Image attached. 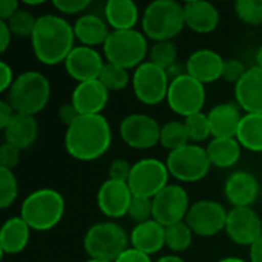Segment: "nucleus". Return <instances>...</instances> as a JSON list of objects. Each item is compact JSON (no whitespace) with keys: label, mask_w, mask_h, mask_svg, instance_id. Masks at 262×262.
I'll return each instance as SVG.
<instances>
[{"label":"nucleus","mask_w":262,"mask_h":262,"mask_svg":"<svg viewBox=\"0 0 262 262\" xmlns=\"http://www.w3.org/2000/svg\"><path fill=\"white\" fill-rule=\"evenodd\" d=\"M20 155H21V150L18 147L3 141L0 146V167L14 170L20 163Z\"/></svg>","instance_id":"obj_42"},{"label":"nucleus","mask_w":262,"mask_h":262,"mask_svg":"<svg viewBox=\"0 0 262 262\" xmlns=\"http://www.w3.org/2000/svg\"><path fill=\"white\" fill-rule=\"evenodd\" d=\"M224 232L233 244L250 247L262 236L261 216L252 207H232Z\"/></svg>","instance_id":"obj_15"},{"label":"nucleus","mask_w":262,"mask_h":262,"mask_svg":"<svg viewBox=\"0 0 262 262\" xmlns=\"http://www.w3.org/2000/svg\"><path fill=\"white\" fill-rule=\"evenodd\" d=\"M18 9L20 3L17 0H0V20L8 21Z\"/></svg>","instance_id":"obj_47"},{"label":"nucleus","mask_w":262,"mask_h":262,"mask_svg":"<svg viewBox=\"0 0 262 262\" xmlns=\"http://www.w3.org/2000/svg\"><path fill=\"white\" fill-rule=\"evenodd\" d=\"M261 195L258 178L247 170H236L224 183V196L232 207H252Z\"/></svg>","instance_id":"obj_18"},{"label":"nucleus","mask_w":262,"mask_h":262,"mask_svg":"<svg viewBox=\"0 0 262 262\" xmlns=\"http://www.w3.org/2000/svg\"><path fill=\"white\" fill-rule=\"evenodd\" d=\"M57 117L60 120V123H63L66 127H69L78 117L80 114L77 112V109L72 106V103H66V104H61L57 111Z\"/></svg>","instance_id":"obj_45"},{"label":"nucleus","mask_w":262,"mask_h":262,"mask_svg":"<svg viewBox=\"0 0 262 262\" xmlns=\"http://www.w3.org/2000/svg\"><path fill=\"white\" fill-rule=\"evenodd\" d=\"M166 101L172 112L183 118L200 114L206 104V86L184 74L170 81Z\"/></svg>","instance_id":"obj_11"},{"label":"nucleus","mask_w":262,"mask_h":262,"mask_svg":"<svg viewBox=\"0 0 262 262\" xmlns=\"http://www.w3.org/2000/svg\"><path fill=\"white\" fill-rule=\"evenodd\" d=\"M18 181L12 170L0 167V209L6 210L18 198Z\"/></svg>","instance_id":"obj_37"},{"label":"nucleus","mask_w":262,"mask_h":262,"mask_svg":"<svg viewBox=\"0 0 262 262\" xmlns=\"http://www.w3.org/2000/svg\"><path fill=\"white\" fill-rule=\"evenodd\" d=\"M130 170H132V164L124 160V158H115L107 169V178L109 180H115V181H123L127 183L129 177H130Z\"/></svg>","instance_id":"obj_43"},{"label":"nucleus","mask_w":262,"mask_h":262,"mask_svg":"<svg viewBox=\"0 0 262 262\" xmlns=\"http://www.w3.org/2000/svg\"><path fill=\"white\" fill-rule=\"evenodd\" d=\"M189 134L186 129L184 121L180 120H170L161 124V134H160V144L169 150L173 152L186 144H189Z\"/></svg>","instance_id":"obj_31"},{"label":"nucleus","mask_w":262,"mask_h":262,"mask_svg":"<svg viewBox=\"0 0 262 262\" xmlns=\"http://www.w3.org/2000/svg\"><path fill=\"white\" fill-rule=\"evenodd\" d=\"M98 80L109 92H120V91H124L129 84H132V75L129 74L127 69L107 63V61Z\"/></svg>","instance_id":"obj_33"},{"label":"nucleus","mask_w":262,"mask_h":262,"mask_svg":"<svg viewBox=\"0 0 262 262\" xmlns=\"http://www.w3.org/2000/svg\"><path fill=\"white\" fill-rule=\"evenodd\" d=\"M51 81L38 71H25L18 74L6 92V100L17 114L35 117L49 103Z\"/></svg>","instance_id":"obj_5"},{"label":"nucleus","mask_w":262,"mask_h":262,"mask_svg":"<svg viewBox=\"0 0 262 262\" xmlns=\"http://www.w3.org/2000/svg\"><path fill=\"white\" fill-rule=\"evenodd\" d=\"M37 18L31 9L28 8H20L6 23L12 32V35L15 37H29L32 35L34 32V28H35V23H37Z\"/></svg>","instance_id":"obj_36"},{"label":"nucleus","mask_w":262,"mask_h":262,"mask_svg":"<svg viewBox=\"0 0 262 262\" xmlns=\"http://www.w3.org/2000/svg\"><path fill=\"white\" fill-rule=\"evenodd\" d=\"M130 247L152 256L166 247V227L157 223L155 220H149L141 224H135L129 233Z\"/></svg>","instance_id":"obj_25"},{"label":"nucleus","mask_w":262,"mask_h":262,"mask_svg":"<svg viewBox=\"0 0 262 262\" xmlns=\"http://www.w3.org/2000/svg\"><path fill=\"white\" fill-rule=\"evenodd\" d=\"M224 63L226 60L220 52L209 48H203L193 51L187 57L184 66H186V72L190 77H193L195 80H198L206 86L223 78Z\"/></svg>","instance_id":"obj_19"},{"label":"nucleus","mask_w":262,"mask_h":262,"mask_svg":"<svg viewBox=\"0 0 262 262\" xmlns=\"http://www.w3.org/2000/svg\"><path fill=\"white\" fill-rule=\"evenodd\" d=\"M72 26H74L75 40L81 46H88V48L103 46L111 34V28L106 23L104 17L95 12L81 14L80 17H77Z\"/></svg>","instance_id":"obj_24"},{"label":"nucleus","mask_w":262,"mask_h":262,"mask_svg":"<svg viewBox=\"0 0 262 262\" xmlns=\"http://www.w3.org/2000/svg\"><path fill=\"white\" fill-rule=\"evenodd\" d=\"M235 14L249 26H261L262 0H238L235 3Z\"/></svg>","instance_id":"obj_38"},{"label":"nucleus","mask_w":262,"mask_h":262,"mask_svg":"<svg viewBox=\"0 0 262 262\" xmlns=\"http://www.w3.org/2000/svg\"><path fill=\"white\" fill-rule=\"evenodd\" d=\"M129 247V233L115 221L92 224L83 238V249L92 259L114 262Z\"/></svg>","instance_id":"obj_7"},{"label":"nucleus","mask_w":262,"mask_h":262,"mask_svg":"<svg viewBox=\"0 0 262 262\" xmlns=\"http://www.w3.org/2000/svg\"><path fill=\"white\" fill-rule=\"evenodd\" d=\"M170 173L166 163L158 158H143L132 164L127 186L134 196L154 200L169 183Z\"/></svg>","instance_id":"obj_9"},{"label":"nucleus","mask_w":262,"mask_h":262,"mask_svg":"<svg viewBox=\"0 0 262 262\" xmlns=\"http://www.w3.org/2000/svg\"><path fill=\"white\" fill-rule=\"evenodd\" d=\"M189 193L181 184H167L154 200V220L164 227L186 221L190 209Z\"/></svg>","instance_id":"obj_13"},{"label":"nucleus","mask_w":262,"mask_h":262,"mask_svg":"<svg viewBox=\"0 0 262 262\" xmlns=\"http://www.w3.org/2000/svg\"><path fill=\"white\" fill-rule=\"evenodd\" d=\"M256 66H259L262 69V45L258 48V51H256Z\"/></svg>","instance_id":"obj_54"},{"label":"nucleus","mask_w":262,"mask_h":262,"mask_svg":"<svg viewBox=\"0 0 262 262\" xmlns=\"http://www.w3.org/2000/svg\"><path fill=\"white\" fill-rule=\"evenodd\" d=\"M229 210L215 200H200L193 203L186 216V223L195 236L212 238L226 230Z\"/></svg>","instance_id":"obj_12"},{"label":"nucleus","mask_w":262,"mask_h":262,"mask_svg":"<svg viewBox=\"0 0 262 262\" xmlns=\"http://www.w3.org/2000/svg\"><path fill=\"white\" fill-rule=\"evenodd\" d=\"M109 91L100 80L78 83L71 95V103L80 115H101L109 103Z\"/></svg>","instance_id":"obj_20"},{"label":"nucleus","mask_w":262,"mask_h":262,"mask_svg":"<svg viewBox=\"0 0 262 262\" xmlns=\"http://www.w3.org/2000/svg\"><path fill=\"white\" fill-rule=\"evenodd\" d=\"M206 150L212 167L230 169L239 161L243 147L236 138H210Z\"/></svg>","instance_id":"obj_29"},{"label":"nucleus","mask_w":262,"mask_h":262,"mask_svg":"<svg viewBox=\"0 0 262 262\" xmlns=\"http://www.w3.org/2000/svg\"><path fill=\"white\" fill-rule=\"evenodd\" d=\"M155 262H184V259L180 256V255H166V256H161L160 259H157Z\"/></svg>","instance_id":"obj_51"},{"label":"nucleus","mask_w":262,"mask_h":262,"mask_svg":"<svg viewBox=\"0 0 262 262\" xmlns=\"http://www.w3.org/2000/svg\"><path fill=\"white\" fill-rule=\"evenodd\" d=\"M3 130L5 141L18 147L21 152L31 149L38 138V123L35 117L17 114L11 118Z\"/></svg>","instance_id":"obj_26"},{"label":"nucleus","mask_w":262,"mask_h":262,"mask_svg":"<svg viewBox=\"0 0 262 262\" xmlns=\"http://www.w3.org/2000/svg\"><path fill=\"white\" fill-rule=\"evenodd\" d=\"M218 262H247V261H246V259H243V258H238V256H227V258L220 259Z\"/></svg>","instance_id":"obj_52"},{"label":"nucleus","mask_w":262,"mask_h":262,"mask_svg":"<svg viewBox=\"0 0 262 262\" xmlns=\"http://www.w3.org/2000/svg\"><path fill=\"white\" fill-rule=\"evenodd\" d=\"M66 210L63 195L49 187L31 192L20 206V216L35 232H49L57 227Z\"/></svg>","instance_id":"obj_3"},{"label":"nucleus","mask_w":262,"mask_h":262,"mask_svg":"<svg viewBox=\"0 0 262 262\" xmlns=\"http://www.w3.org/2000/svg\"><path fill=\"white\" fill-rule=\"evenodd\" d=\"M132 198H134V195L129 189L127 183L107 178L98 187L97 206L106 218L120 220L123 216H127Z\"/></svg>","instance_id":"obj_17"},{"label":"nucleus","mask_w":262,"mask_h":262,"mask_svg":"<svg viewBox=\"0 0 262 262\" xmlns=\"http://www.w3.org/2000/svg\"><path fill=\"white\" fill-rule=\"evenodd\" d=\"M235 103L246 114H262V69L252 66L235 86Z\"/></svg>","instance_id":"obj_21"},{"label":"nucleus","mask_w":262,"mask_h":262,"mask_svg":"<svg viewBox=\"0 0 262 262\" xmlns=\"http://www.w3.org/2000/svg\"><path fill=\"white\" fill-rule=\"evenodd\" d=\"M45 3H46L45 0H37V2H29V0H25V2H23L25 8H28V6H40V5H45Z\"/></svg>","instance_id":"obj_53"},{"label":"nucleus","mask_w":262,"mask_h":262,"mask_svg":"<svg viewBox=\"0 0 262 262\" xmlns=\"http://www.w3.org/2000/svg\"><path fill=\"white\" fill-rule=\"evenodd\" d=\"M149 49L147 37L143 31H111L106 43L103 45V55L107 63L127 71H135L149 57Z\"/></svg>","instance_id":"obj_6"},{"label":"nucleus","mask_w":262,"mask_h":262,"mask_svg":"<svg viewBox=\"0 0 262 262\" xmlns=\"http://www.w3.org/2000/svg\"><path fill=\"white\" fill-rule=\"evenodd\" d=\"M243 117L241 107L236 103H220L213 106L207 114L212 138H236Z\"/></svg>","instance_id":"obj_23"},{"label":"nucleus","mask_w":262,"mask_h":262,"mask_svg":"<svg viewBox=\"0 0 262 262\" xmlns=\"http://www.w3.org/2000/svg\"><path fill=\"white\" fill-rule=\"evenodd\" d=\"M147 60L163 69H169L178 61V46L173 40L157 41L150 46Z\"/></svg>","instance_id":"obj_34"},{"label":"nucleus","mask_w":262,"mask_h":262,"mask_svg":"<svg viewBox=\"0 0 262 262\" xmlns=\"http://www.w3.org/2000/svg\"><path fill=\"white\" fill-rule=\"evenodd\" d=\"M29 40L35 58L46 66L64 63L75 48L74 26L58 14L38 15Z\"/></svg>","instance_id":"obj_2"},{"label":"nucleus","mask_w":262,"mask_h":262,"mask_svg":"<svg viewBox=\"0 0 262 262\" xmlns=\"http://www.w3.org/2000/svg\"><path fill=\"white\" fill-rule=\"evenodd\" d=\"M114 262H154L152 261V258L149 256V255H146V253H143V252H140V250H137V249H134V247H129V249H126L117 259Z\"/></svg>","instance_id":"obj_46"},{"label":"nucleus","mask_w":262,"mask_h":262,"mask_svg":"<svg viewBox=\"0 0 262 262\" xmlns=\"http://www.w3.org/2000/svg\"><path fill=\"white\" fill-rule=\"evenodd\" d=\"M169 75L166 69L146 60L132 74V91L135 98L146 106H157L167 98Z\"/></svg>","instance_id":"obj_10"},{"label":"nucleus","mask_w":262,"mask_h":262,"mask_svg":"<svg viewBox=\"0 0 262 262\" xmlns=\"http://www.w3.org/2000/svg\"><path fill=\"white\" fill-rule=\"evenodd\" d=\"M184 124H186L190 143L201 144V143L207 141L209 138H212V130H210L207 114L200 112V114L190 115V117L184 118Z\"/></svg>","instance_id":"obj_35"},{"label":"nucleus","mask_w":262,"mask_h":262,"mask_svg":"<svg viewBox=\"0 0 262 262\" xmlns=\"http://www.w3.org/2000/svg\"><path fill=\"white\" fill-rule=\"evenodd\" d=\"M64 71L66 74L78 83L98 80L106 60L104 55L100 54L95 48L88 46H75L68 58L64 60Z\"/></svg>","instance_id":"obj_16"},{"label":"nucleus","mask_w":262,"mask_h":262,"mask_svg":"<svg viewBox=\"0 0 262 262\" xmlns=\"http://www.w3.org/2000/svg\"><path fill=\"white\" fill-rule=\"evenodd\" d=\"M249 262H262V236L249 247Z\"/></svg>","instance_id":"obj_50"},{"label":"nucleus","mask_w":262,"mask_h":262,"mask_svg":"<svg viewBox=\"0 0 262 262\" xmlns=\"http://www.w3.org/2000/svg\"><path fill=\"white\" fill-rule=\"evenodd\" d=\"M184 5V21L186 28L196 34H210L220 25L218 8L206 0H189Z\"/></svg>","instance_id":"obj_22"},{"label":"nucleus","mask_w":262,"mask_h":262,"mask_svg":"<svg viewBox=\"0 0 262 262\" xmlns=\"http://www.w3.org/2000/svg\"><path fill=\"white\" fill-rule=\"evenodd\" d=\"M121 140L132 149L149 150L160 144L161 126L147 114H129L118 127Z\"/></svg>","instance_id":"obj_14"},{"label":"nucleus","mask_w":262,"mask_h":262,"mask_svg":"<svg viewBox=\"0 0 262 262\" xmlns=\"http://www.w3.org/2000/svg\"><path fill=\"white\" fill-rule=\"evenodd\" d=\"M12 41V32L6 21L0 20V52H6Z\"/></svg>","instance_id":"obj_49"},{"label":"nucleus","mask_w":262,"mask_h":262,"mask_svg":"<svg viewBox=\"0 0 262 262\" xmlns=\"http://www.w3.org/2000/svg\"><path fill=\"white\" fill-rule=\"evenodd\" d=\"M112 144V129L101 115H80L64 134V149L69 157L81 163L100 160Z\"/></svg>","instance_id":"obj_1"},{"label":"nucleus","mask_w":262,"mask_h":262,"mask_svg":"<svg viewBox=\"0 0 262 262\" xmlns=\"http://www.w3.org/2000/svg\"><path fill=\"white\" fill-rule=\"evenodd\" d=\"M83 262H111V261H101V259H92V258H88L86 261Z\"/></svg>","instance_id":"obj_55"},{"label":"nucleus","mask_w":262,"mask_h":262,"mask_svg":"<svg viewBox=\"0 0 262 262\" xmlns=\"http://www.w3.org/2000/svg\"><path fill=\"white\" fill-rule=\"evenodd\" d=\"M103 17L111 31L135 29L140 17V9L132 0H107L103 6Z\"/></svg>","instance_id":"obj_27"},{"label":"nucleus","mask_w":262,"mask_h":262,"mask_svg":"<svg viewBox=\"0 0 262 262\" xmlns=\"http://www.w3.org/2000/svg\"><path fill=\"white\" fill-rule=\"evenodd\" d=\"M249 68H246V64L239 60V58H229L224 63V69H223V80L232 84H238L241 81V78L246 75Z\"/></svg>","instance_id":"obj_41"},{"label":"nucleus","mask_w":262,"mask_h":262,"mask_svg":"<svg viewBox=\"0 0 262 262\" xmlns=\"http://www.w3.org/2000/svg\"><path fill=\"white\" fill-rule=\"evenodd\" d=\"M166 166L170 177L180 183H198L204 180L212 169L206 146L193 143L169 152Z\"/></svg>","instance_id":"obj_8"},{"label":"nucleus","mask_w":262,"mask_h":262,"mask_svg":"<svg viewBox=\"0 0 262 262\" xmlns=\"http://www.w3.org/2000/svg\"><path fill=\"white\" fill-rule=\"evenodd\" d=\"M15 80L12 68L5 61L0 60V92H8Z\"/></svg>","instance_id":"obj_44"},{"label":"nucleus","mask_w":262,"mask_h":262,"mask_svg":"<svg viewBox=\"0 0 262 262\" xmlns=\"http://www.w3.org/2000/svg\"><path fill=\"white\" fill-rule=\"evenodd\" d=\"M184 26V5L177 0H155L141 14V31L154 43L173 40Z\"/></svg>","instance_id":"obj_4"},{"label":"nucleus","mask_w":262,"mask_h":262,"mask_svg":"<svg viewBox=\"0 0 262 262\" xmlns=\"http://www.w3.org/2000/svg\"><path fill=\"white\" fill-rule=\"evenodd\" d=\"M31 239V227L23 221L20 215L8 218L0 232V249L3 255L21 253Z\"/></svg>","instance_id":"obj_28"},{"label":"nucleus","mask_w":262,"mask_h":262,"mask_svg":"<svg viewBox=\"0 0 262 262\" xmlns=\"http://www.w3.org/2000/svg\"><path fill=\"white\" fill-rule=\"evenodd\" d=\"M193 232L187 226L186 221L166 227V247L173 253H183L190 249L193 243Z\"/></svg>","instance_id":"obj_32"},{"label":"nucleus","mask_w":262,"mask_h":262,"mask_svg":"<svg viewBox=\"0 0 262 262\" xmlns=\"http://www.w3.org/2000/svg\"><path fill=\"white\" fill-rule=\"evenodd\" d=\"M14 115H15L14 107L11 106V103H9L6 98H3V100L0 101V129H5L6 124L11 121V118H12Z\"/></svg>","instance_id":"obj_48"},{"label":"nucleus","mask_w":262,"mask_h":262,"mask_svg":"<svg viewBox=\"0 0 262 262\" xmlns=\"http://www.w3.org/2000/svg\"><path fill=\"white\" fill-rule=\"evenodd\" d=\"M52 6L64 15H81L91 6V0H54Z\"/></svg>","instance_id":"obj_40"},{"label":"nucleus","mask_w":262,"mask_h":262,"mask_svg":"<svg viewBox=\"0 0 262 262\" xmlns=\"http://www.w3.org/2000/svg\"><path fill=\"white\" fill-rule=\"evenodd\" d=\"M236 140L243 149L262 154V114H244Z\"/></svg>","instance_id":"obj_30"},{"label":"nucleus","mask_w":262,"mask_h":262,"mask_svg":"<svg viewBox=\"0 0 262 262\" xmlns=\"http://www.w3.org/2000/svg\"><path fill=\"white\" fill-rule=\"evenodd\" d=\"M127 218L134 221L135 224L146 223L149 220H154V207H152V200L149 198H141V196H134L132 203L129 206Z\"/></svg>","instance_id":"obj_39"}]
</instances>
